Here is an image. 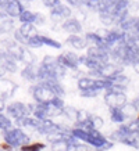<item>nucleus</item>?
Masks as SVG:
<instances>
[{"instance_id":"obj_24","label":"nucleus","mask_w":139,"mask_h":151,"mask_svg":"<svg viewBox=\"0 0 139 151\" xmlns=\"http://www.w3.org/2000/svg\"><path fill=\"white\" fill-rule=\"evenodd\" d=\"M43 83H46L47 86H49L51 90L54 92V94H56L57 97H61V99H63V96L65 94L64 86L61 85L60 81H50V82H43Z\"/></svg>"},{"instance_id":"obj_28","label":"nucleus","mask_w":139,"mask_h":151,"mask_svg":"<svg viewBox=\"0 0 139 151\" xmlns=\"http://www.w3.org/2000/svg\"><path fill=\"white\" fill-rule=\"evenodd\" d=\"M13 122H11V118H10L9 115H6L4 112H1L0 114V129H1V132H7L10 129H13Z\"/></svg>"},{"instance_id":"obj_27","label":"nucleus","mask_w":139,"mask_h":151,"mask_svg":"<svg viewBox=\"0 0 139 151\" xmlns=\"http://www.w3.org/2000/svg\"><path fill=\"white\" fill-rule=\"evenodd\" d=\"M18 19L21 24H35V21H36V13L29 11V10H25V11L20 15Z\"/></svg>"},{"instance_id":"obj_7","label":"nucleus","mask_w":139,"mask_h":151,"mask_svg":"<svg viewBox=\"0 0 139 151\" xmlns=\"http://www.w3.org/2000/svg\"><path fill=\"white\" fill-rule=\"evenodd\" d=\"M72 15V10L68 4H59L56 9L50 10V19L54 24H63Z\"/></svg>"},{"instance_id":"obj_36","label":"nucleus","mask_w":139,"mask_h":151,"mask_svg":"<svg viewBox=\"0 0 139 151\" xmlns=\"http://www.w3.org/2000/svg\"><path fill=\"white\" fill-rule=\"evenodd\" d=\"M42 4L45 6L46 9L53 10V9H56L59 4H61V1L60 0H42Z\"/></svg>"},{"instance_id":"obj_38","label":"nucleus","mask_w":139,"mask_h":151,"mask_svg":"<svg viewBox=\"0 0 139 151\" xmlns=\"http://www.w3.org/2000/svg\"><path fill=\"white\" fill-rule=\"evenodd\" d=\"M97 94H99V93L97 92H93V90H88V92H81L79 93V96L81 97H86V99H93V97H96Z\"/></svg>"},{"instance_id":"obj_20","label":"nucleus","mask_w":139,"mask_h":151,"mask_svg":"<svg viewBox=\"0 0 139 151\" xmlns=\"http://www.w3.org/2000/svg\"><path fill=\"white\" fill-rule=\"evenodd\" d=\"M109 112H110L111 122H114V124H117V125H122L125 121L128 119L122 108H110Z\"/></svg>"},{"instance_id":"obj_8","label":"nucleus","mask_w":139,"mask_h":151,"mask_svg":"<svg viewBox=\"0 0 139 151\" xmlns=\"http://www.w3.org/2000/svg\"><path fill=\"white\" fill-rule=\"evenodd\" d=\"M57 60L65 69H78V67L81 65V60L79 55H77L74 51H63L60 55H57Z\"/></svg>"},{"instance_id":"obj_15","label":"nucleus","mask_w":139,"mask_h":151,"mask_svg":"<svg viewBox=\"0 0 139 151\" xmlns=\"http://www.w3.org/2000/svg\"><path fill=\"white\" fill-rule=\"evenodd\" d=\"M61 128H63V125L54 124L51 119H45V121H41V126H39V129H38V132L41 133V134L49 136V134H51V133L60 130Z\"/></svg>"},{"instance_id":"obj_18","label":"nucleus","mask_w":139,"mask_h":151,"mask_svg":"<svg viewBox=\"0 0 139 151\" xmlns=\"http://www.w3.org/2000/svg\"><path fill=\"white\" fill-rule=\"evenodd\" d=\"M21 63L25 65H35L36 64V55L33 51L27 46H21Z\"/></svg>"},{"instance_id":"obj_9","label":"nucleus","mask_w":139,"mask_h":151,"mask_svg":"<svg viewBox=\"0 0 139 151\" xmlns=\"http://www.w3.org/2000/svg\"><path fill=\"white\" fill-rule=\"evenodd\" d=\"M118 27L127 35H139V15H128L120 22Z\"/></svg>"},{"instance_id":"obj_22","label":"nucleus","mask_w":139,"mask_h":151,"mask_svg":"<svg viewBox=\"0 0 139 151\" xmlns=\"http://www.w3.org/2000/svg\"><path fill=\"white\" fill-rule=\"evenodd\" d=\"M15 31V28H14V21L13 18H3L0 21V33L1 35H6V33H11Z\"/></svg>"},{"instance_id":"obj_29","label":"nucleus","mask_w":139,"mask_h":151,"mask_svg":"<svg viewBox=\"0 0 139 151\" xmlns=\"http://www.w3.org/2000/svg\"><path fill=\"white\" fill-rule=\"evenodd\" d=\"M42 37V43H43V46H47V47H51V49H57V50H60L63 45H61L59 40H56L53 37H49V36H45V35H41Z\"/></svg>"},{"instance_id":"obj_6","label":"nucleus","mask_w":139,"mask_h":151,"mask_svg":"<svg viewBox=\"0 0 139 151\" xmlns=\"http://www.w3.org/2000/svg\"><path fill=\"white\" fill-rule=\"evenodd\" d=\"M6 112L10 118H13L14 121H18V119L27 118V116H31V110H29V105L24 104V103H20V101H14V103H10L6 108Z\"/></svg>"},{"instance_id":"obj_10","label":"nucleus","mask_w":139,"mask_h":151,"mask_svg":"<svg viewBox=\"0 0 139 151\" xmlns=\"http://www.w3.org/2000/svg\"><path fill=\"white\" fill-rule=\"evenodd\" d=\"M86 55L92 57V58H95L96 61H99V63H102V64H104V65L111 63L110 53L106 50H103V49H100V47H97V46H89L88 50H86Z\"/></svg>"},{"instance_id":"obj_37","label":"nucleus","mask_w":139,"mask_h":151,"mask_svg":"<svg viewBox=\"0 0 139 151\" xmlns=\"http://www.w3.org/2000/svg\"><path fill=\"white\" fill-rule=\"evenodd\" d=\"M138 10H139V3H138V1H132V0H131L130 7H128V11H130V14H131V15H132V14L135 15V13H136Z\"/></svg>"},{"instance_id":"obj_2","label":"nucleus","mask_w":139,"mask_h":151,"mask_svg":"<svg viewBox=\"0 0 139 151\" xmlns=\"http://www.w3.org/2000/svg\"><path fill=\"white\" fill-rule=\"evenodd\" d=\"M3 140L13 148H21L22 146L29 144V136L21 128H13L7 132H3Z\"/></svg>"},{"instance_id":"obj_39","label":"nucleus","mask_w":139,"mask_h":151,"mask_svg":"<svg viewBox=\"0 0 139 151\" xmlns=\"http://www.w3.org/2000/svg\"><path fill=\"white\" fill-rule=\"evenodd\" d=\"M46 22V18H45V15L41 13H36V21H35V25L36 27H39V25H42V24Z\"/></svg>"},{"instance_id":"obj_35","label":"nucleus","mask_w":139,"mask_h":151,"mask_svg":"<svg viewBox=\"0 0 139 151\" xmlns=\"http://www.w3.org/2000/svg\"><path fill=\"white\" fill-rule=\"evenodd\" d=\"M67 4L71 7V9H83L86 6V0H67Z\"/></svg>"},{"instance_id":"obj_3","label":"nucleus","mask_w":139,"mask_h":151,"mask_svg":"<svg viewBox=\"0 0 139 151\" xmlns=\"http://www.w3.org/2000/svg\"><path fill=\"white\" fill-rule=\"evenodd\" d=\"M122 71H124V67L120 64H117V63H109V64L103 65L102 68L99 69V71H95V72H90V76H95L96 79L102 78V79H116L117 76H120L122 75Z\"/></svg>"},{"instance_id":"obj_42","label":"nucleus","mask_w":139,"mask_h":151,"mask_svg":"<svg viewBox=\"0 0 139 151\" xmlns=\"http://www.w3.org/2000/svg\"><path fill=\"white\" fill-rule=\"evenodd\" d=\"M25 1H35V0H25Z\"/></svg>"},{"instance_id":"obj_41","label":"nucleus","mask_w":139,"mask_h":151,"mask_svg":"<svg viewBox=\"0 0 139 151\" xmlns=\"http://www.w3.org/2000/svg\"><path fill=\"white\" fill-rule=\"evenodd\" d=\"M134 71H135V72H136V73H138V75H139V60H138V63H136V64L134 65Z\"/></svg>"},{"instance_id":"obj_11","label":"nucleus","mask_w":139,"mask_h":151,"mask_svg":"<svg viewBox=\"0 0 139 151\" xmlns=\"http://www.w3.org/2000/svg\"><path fill=\"white\" fill-rule=\"evenodd\" d=\"M0 58H1V69H3V72L14 73L18 71V61L15 58H13L6 50H1Z\"/></svg>"},{"instance_id":"obj_19","label":"nucleus","mask_w":139,"mask_h":151,"mask_svg":"<svg viewBox=\"0 0 139 151\" xmlns=\"http://www.w3.org/2000/svg\"><path fill=\"white\" fill-rule=\"evenodd\" d=\"M95 81H96V78H92V76H82V78H79L78 82H77V86H78L79 92H88V90H93ZM93 92H95V90H93Z\"/></svg>"},{"instance_id":"obj_23","label":"nucleus","mask_w":139,"mask_h":151,"mask_svg":"<svg viewBox=\"0 0 139 151\" xmlns=\"http://www.w3.org/2000/svg\"><path fill=\"white\" fill-rule=\"evenodd\" d=\"M90 118H92V114H89L86 110H78V118H77L75 126L82 128L85 125H88L90 122Z\"/></svg>"},{"instance_id":"obj_12","label":"nucleus","mask_w":139,"mask_h":151,"mask_svg":"<svg viewBox=\"0 0 139 151\" xmlns=\"http://www.w3.org/2000/svg\"><path fill=\"white\" fill-rule=\"evenodd\" d=\"M82 29L83 28L81 21L78 18H74V17H71V18H68L67 21L61 24V31H64L68 35H81Z\"/></svg>"},{"instance_id":"obj_40","label":"nucleus","mask_w":139,"mask_h":151,"mask_svg":"<svg viewBox=\"0 0 139 151\" xmlns=\"http://www.w3.org/2000/svg\"><path fill=\"white\" fill-rule=\"evenodd\" d=\"M131 103H132V105L135 107V110L138 111V114H139V94H138L136 97H135V99H134L132 101H131Z\"/></svg>"},{"instance_id":"obj_14","label":"nucleus","mask_w":139,"mask_h":151,"mask_svg":"<svg viewBox=\"0 0 139 151\" xmlns=\"http://www.w3.org/2000/svg\"><path fill=\"white\" fill-rule=\"evenodd\" d=\"M21 76L27 82H39V65H25L21 69Z\"/></svg>"},{"instance_id":"obj_17","label":"nucleus","mask_w":139,"mask_h":151,"mask_svg":"<svg viewBox=\"0 0 139 151\" xmlns=\"http://www.w3.org/2000/svg\"><path fill=\"white\" fill-rule=\"evenodd\" d=\"M79 60H81V64L85 65L86 68L90 71V72H95V71H99V69L102 68L104 64H102V63H99V61H96L95 58H92V57H89V55H81L79 57Z\"/></svg>"},{"instance_id":"obj_5","label":"nucleus","mask_w":139,"mask_h":151,"mask_svg":"<svg viewBox=\"0 0 139 151\" xmlns=\"http://www.w3.org/2000/svg\"><path fill=\"white\" fill-rule=\"evenodd\" d=\"M103 100L110 108H122L128 104V97L125 94V92H120V90H107L103 96Z\"/></svg>"},{"instance_id":"obj_43","label":"nucleus","mask_w":139,"mask_h":151,"mask_svg":"<svg viewBox=\"0 0 139 151\" xmlns=\"http://www.w3.org/2000/svg\"><path fill=\"white\" fill-rule=\"evenodd\" d=\"M10 151H11V150H10Z\"/></svg>"},{"instance_id":"obj_25","label":"nucleus","mask_w":139,"mask_h":151,"mask_svg":"<svg viewBox=\"0 0 139 151\" xmlns=\"http://www.w3.org/2000/svg\"><path fill=\"white\" fill-rule=\"evenodd\" d=\"M18 29L28 39H31V37H33L35 35H38V29H36V25H35V24H21V27H20Z\"/></svg>"},{"instance_id":"obj_30","label":"nucleus","mask_w":139,"mask_h":151,"mask_svg":"<svg viewBox=\"0 0 139 151\" xmlns=\"http://www.w3.org/2000/svg\"><path fill=\"white\" fill-rule=\"evenodd\" d=\"M13 39L17 42V43H18L20 46H27V47H28L29 39H28V37L25 36V35H24L21 31H20L18 28H17V29H15V31L13 32Z\"/></svg>"},{"instance_id":"obj_26","label":"nucleus","mask_w":139,"mask_h":151,"mask_svg":"<svg viewBox=\"0 0 139 151\" xmlns=\"http://www.w3.org/2000/svg\"><path fill=\"white\" fill-rule=\"evenodd\" d=\"M71 136H72V134H71ZM70 139H65V140H60V142L53 143V144H51V151H70V148H71V142H70Z\"/></svg>"},{"instance_id":"obj_21","label":"nucleus","mask_w":139,"mask_h":151,"mask_svg":"<svg viewBox=\"0 0 139 151\" xmlns=\"http://www.w3.org/2000/svg\"><path fill=\"white\" fill-rule=\"evenodd\" d=\"M130 86V78L125 76L124 73L117 76L116 79H113V90H120V92H125V89Z\"/></svg>"},{"instance_id":"obj_4","label":"nucleus","mask_w":139,"mask_h":151,"mask_svg":"<svg viewBox=\"0 0 139 151\" xmlns=\"http://www.w3.org/2000/svg\"><path fill=\"white\" fill-rule=\"evenodd\" d=\"M25 10L21 0H0V13H4L10 18H20Z\"/></svg>"},{"instance_id":"obj_34","label":"nucleus","mask_w":139,"mask_h":151,"mask_svg":"<svg viewBox=\"0 0 139 151\" xmlns=\"http://www.w3.org/2000/svg\"><path fill=\"white\" fill-rule=\"evenodd\" d=\"M42 46H43V43H42V37L39 33L29 39V43H28V47H29V49H39V47H42Z\"/></svg>"},{"instance_id":"obj_31","label":"nucleus","mask_w":139,"mask_h":151,"mask_svg":"<svg viewBox=\"0 0 139 151\" xmlns=\"http://www.w3.org/2000/svg\"><path fill=\"white\" fill-rule=\"evenodd\" d=\"M46 148V144L45 143H39V142H35V143H29L27 146H22L20 148V151H42Z\"/></svg>"},{"instance_id":"obj_32","label":"nucleus","mask_w":139,"mask_h":151,"mask_svg":"<svg viewBox=\"0 0 139 151\" xmlns=\"http://www.w3.org/2000/svg\"><path fill=\"white\" fill-rule=\"evenodd\" d=\"M67 116V119L72 121V122H77V118H78V110L74 108V107H70V105H65L64 108V114Z\"/></svg>"},{"instance_id":"obj_16","label":"nucleus","mask_w":139,"mask_h":151,"mask_svg":"<svg viewBox=\"0 0 139 151\" xmlns=\"http://www.w3.org/2000/svg\"><path fill=\"white\" fill-rule=\"evenodd\" d=\"M17 85L13 81H7V79H1V100H7L9 97L14 94V92L17 90Z\"/></svg>"},{"instance_id":"obj_13","label":"nucleus","mask_w":139,"mask_h":151,"mask_svg":"<svg viewBox=\"0 0 139 151\" xmlns=\"http://www.w3.org/2000/svg\"><path fill=\"white\" fill-rule=\"evenodd\" d=\"M65 43L70 45L72 49H77V50H88L89 47V42L82 35H70L65 39Z\"/></svg>"},{"instance_id":"obj_33","label":"nucleus","mask_w":139,"mask_h":151,"mask_svg":"<svg viewBox=\"0 0 139 151\" xmlns=\"http://www.w3.org/2000/svg\"><path fill=\"white\" fill-rule=\"evenodd\" d=\"M90 125H92L93 129L100 130V129L104 126V119H103L102 116H99V115H92V118H90Z\"/></svg>"},{"instance_id":"obj_1","label":"nucleus","mask_w":139,"mask_h":151,"mask_svg":"<svg viewBox=\"0 0 139 151\" xmlns=\"http://www.w3.org/2000/svg\"><path fill=\"white\" fill-rule=\"evenodd\" d=\"M29 93L33 97L35 103H38V104H47V103L53 101L57 97L54 94V92L43 82H38L35 85H32L29 87Z\"/></svg>"}]
</instances>
